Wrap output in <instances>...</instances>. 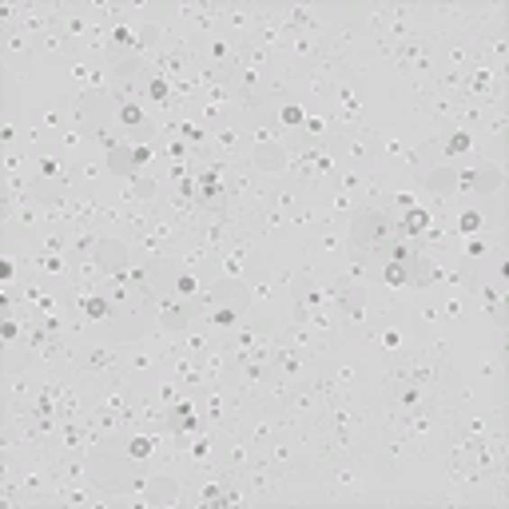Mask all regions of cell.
Masks as SVG:
<instances>
[{
  "label": "cell",
  "mask_w": 509,
  "mask_h": 509,
  "mask_svg": "<svg viewBox=\"0 0 509 509\" xmlns=\"http://www.w3.org/2000/svg\"><path fill=\"white\" fill-rule=\"evenodd\" d=\"M382 386H422L438 398H454L462 390V370L441 339H402V347L382 359Z\"/></svg>",
  "instance_id": "6da1fadb"
},
{
  "label": "cell",
  "mask_w": 509,
  "mask_h": 509,
  "mask_svg": "<svg viewBox=\"0 0 509 509\" xmlns=\"http://www.w3.org/2000/svg\"><path fill=\"white\" fill-rule=\"evenodd\" d=\"M398 239V215L382 207H354L347 219V251L367 255L374 263H382L390 251V243Z\"/></svg>",
  "instance_id": "7a4b0ae2"
},
{
  "label": "cell",
  "mask_w": 509,
  "mask_h": 509,
  "mask_svg": "<svg viewBox=\"0 0 509 509\" xmlns=\"http://www.w3.org/2000/svg\"><path fill=\"white\" fill-rule=\"evenodd\" d=\"M382 56H390L398 64V72L406 80H422V72H430L438 64V32H410L406 41H374Z\"/></svg>",
  "instance_id": "3957f363"
},
{
  "label": "cell",
  "mask_w": 509,
  "mask_h": 509,
  "mask_svg": "<svg viewBox=\"0 0 509 509\" xmlns=\"http://www.w3.org/2000/svg\"><path fill=\"white\" fill-rule=\"evenodd\" d=\"M331 148L339 156V163L350 159V163H362V168H374L382 159V136L374 128H367V123H339L331 136Z\"/></svg>",
  "instance_id": "277c9868"
},
{
  "label": "cell",
  "mask_w": 509,
  "mask_h": 509,
  "mask_svg": "<svg viewBox=\"0 0 509 509\" xmlns=\"http://www.w3.org/2000/svg\"><path fill=\"white\" fill-rule=\"evenodd\" d=\"M314 482H319L326 502H350V497H362L359 458H342V462H331V466H314Z\"/></svg>",
  "instance_id": "5b68a950"
},
{
  "label": "cell",
  "mask_w": 509,
  "mask_h": 509,
  "mask_svg": "<svg viewBox=\"0 0 509 509\" xmlns=\"http://www.w3.org/2000/svg\"><path fill=\"white\" fill-rule=\"evenodd\" d=\"M151 314H156V331H163V334H184L199 323L195 306L187 299H176V295H156V299H151Z\"/></svg>",
  "instance_id": "8992f818"
},
{
  "label": "cell",
  "mask_w": 509,
  "mask_h": 509,
  "mask_svg": "<svg viewBox=\"0 0 509 509\" xmlns=\"http://www.w3.org/2000/svg\"><path fill=\"white\" fill-rule=\"evenodd\" d=\"M36 390H41V374H36V367L32 370H5V418L28 414Z\"/></svg>",
  "instance_id": "52a82bcc"
},
{
  "label": "cell",
  "mask_w": 509,
  "mask_h": 509,
  "mask_svg": "<svg viewBox=\"0 0 509 509\" xmlns=\"http://www.w3.org/2000/svg\"><path fill=\"white\" fill-rule=\"evenodd\" d=\"M143 509H171L184 502V474H156L151 486L140 494Z\"/></svg>",
  "instance_id": "ba28073f"
},
{
  "label": "cell",
  "mask_w": 509,
  "mask_h": 509,
  "mask_svg": "<svg viewBox=\"0 0 509 509\" xmlns=\"http://www.w3.org/2000/svg\"><path fill=\"white\" fill-rule=\"evenodd\" d=\"M204 418H199V406H195V398L191 394H184L179 402H171L168 406V434L171 438H195V434H204Z\"/></svg>",
  "instance_id": "9c48e42d"
},
{
  "label": "cell",
  "mask_w": 509,
  "mask_h": 509,
  "mask_svg": "<svg viewBox=\"0 0 509 509\" xmlns=\"http://www.w3.org/2000/svg\"><path fill=\"white\" fill-rule=\"evenodd\" d=\"M247 295H251V306L255 303H275V299H286V286L278 283V271H271V267L255 263L251 271H247Z\"/></svg>",
  "instance_id": "30bf717a"
},
{
  "label": "cell",
  "mask_w": 509,
  "mask_h": 509,
  "mask_svg": "<svg viewBox=\"0 0 509 509\" xmlns=\"http://www.w3.org/2000/svg\"><path fill=\"white\" fill-rule=\"evenodd\" d=\"M243 159L259 176H286V143H255L243 151Z\"/></svg>",
  "instance_id": "8fae6325"
},
{
  "label": "cell",
  "mask_w": 509,
  "mask_h": 509,
  "mask_svg": "<svg viewBox=\"0 0 509 509\" xmlns=\"http://www.w3.org/2000/svg\"><path fill=\"white\" fill-rule=\"evenodd\" d=\"M271 374H278V378H291V382H299L306 378V370H311V359L306 354H299L295 347H286V342H278L275 339V347H271Z\"/></svg>",
  "instance_id": "7c38bea8"
},
{
  "label": "cell",
  "mask_w": 509,
  "mask_h": 509,
  "mask_svg": "<svg viewBox=\"0 0 509 509\" xmlns=\"http://www.w3.org/2000/svg\"><path fill=\"white\" fill-rule=\"evenodd\" d=\"M378 441H382V450H378V462H382V474H398L402 466L414 458V450H410V441L398 434V430H378Z\"/></svg>",
  "instance_id": "4fadbf2b"
},
{
  "label": "cell",
  "mask_w": 509,
  "mask_h": 509,
  "mask_svg": "<svg viewBox=\"0 0 509 509\" xmlns=\"http://www.w3.org/2000/svg\"><path fill=\"white\" fill-rule=\"evenodd\" d=\"M306 255H347V227L334 219V223L311 232L306 235Z\"/></svg>",
  "instance_id": "5bb4252c"
},
{
  "label": "cell",
  "mask_w": 509,
  "mask_h": 509,
  "mask_svg": "<svg viewBox=\"0 0 509 509\" xmlns=\"http://www.w3.org/2000/svg\"><path fill=\"white\" fill-rule=\"evenodd\" d=\"M255 24H259V5H223V36L247 41V36H255Z\"/></svg>",
  "instance_id": "9a60e30c"
},
{
  "label": "cell",
  "mask_w": 509,
  "mask_h": 509,
  "mask_svg": "<svg viewBox=\"0 0 509 509\" xmlns=\"http://www.w3.org/2000/svg\"><path fill=\"white\" fill-rule=\"evenodd\" d=\"M502 187H505V168H502V163H477V168H474V191H469V199L502 195Z\"/></svg>",
  "instance_id": "2e32d148"
},
{
  "label": "cell",
  "mask_w": 509,
  "mask_h": 509,
  "mask_svg": "<svg viewBox=\"0 0 509 509\" xmlns=\"http://www.w3.org/2000/svg\"><path fill=\"white\" fill-rule=\"evenodd\" d=\"M334 120L339 123H367L362 120V104H359V92L350 88V80L334 84Z\"/></svg>",
  "instance_id": "e0dca14e"
},
{
  "label": "cell",
  "mask_w": 509,
  "mask_h": 509,
  "mask_svg": "<svg viewBox=\"0 0 509 509\" xmlns=\"http://www.w3.org/2000/svg\"><path fill=\"white\" fill-rule=\"evenodd\" d=\"M95 259H100L104 267H108V275H120V271H128V263H132V247L128 243H120V239H104L100 235V243H95Z\"/></svg>",
  "instance_id": "ac0fdd59"
},
{
  "label": "cell",
  "mask_w": 509,
  "mask_h": 509,
  "mask_svg": "<svg viewBox=\"0 0 509 509\" xmlns=\"http://www.w3.org/2000/svg\"><path fill=\"white\" fill-rule=\"evenodd\" d=\"M306 195H311L306 187H299L295 179H283L278 187H271V207H275V211H283V215L291 219L295 211H299V207L306 204Z\"/></svg>",
  "instance_id": "d6986e66"
},
{
  "label": "cell",
  "mask_w": 509,
  "mask_h": 509,
  "mask_svg": "<svg viewBox=\"0 0 509 509\" xmlns=\"http://www.w3.org/2000/svg\"><path fill=\"white\" fill-rule=\"evenodd\" d=\"M159 195H163V179H156V176H136V179H128L123 204H159Z\"/></svg>",
  "instance_id": "ffe728a7"
},
{
  "label": "cell",
  "mask_w": 509,
  "mask_h": 509,
  "mask_svg": "<svg viewBox=\"0 0 509 509\" xmlns=\"http://www.w3.org/2000/svg\"><path fill=\"white\" fill-rule=\"evenodd\" d=\"M430 219H434V215H430L422 204L410 207V211H402V215H398V239H422V235H426V227H430Z\"/></svg>",
  "instance_id": "44dd1931"
},
{
  "label": "cell",
  "mask_w": 509,
  "mask_h": 509,
  "mask_svg": "<svg viewBox=\"0 0 509 509\" xmlns=\"http://www.w3.org/2000/svg\"><path fill=\"white\" fill-rule=\"evenodd\" d=\"M104 168H108V176H120V179H136V176H143V171L136 168V159H132V143H123V148L108 151V156H104Z\"/></svg>",
  "instance_id": "7402d4cb"
},
{
  "label": "cell",
  "mask_w": 509,
  "mask_h": 509,
  "mask_svg": "<svg viewBox=\"0 0 509 509\" xmlns=\"http://www.w3.org/2000/svg\"><path fill=\"white\" fill-rule=\"evenodd\" d=\"M72 168H76V179H80V191H88V184H95V179H100L104 176V171H108V168H104V163H95V159H72Z\"/></svg>",
  "instance_id": "603a6c76"
},
{
  "label": "cell",
  "mask_w": 509,
  "mask_h": 509,
  "mask_svg": "<svg viewBox=\"0 0 509 509\" xmlns=\"http://www.w3.org/2000/svg\"><path fill=\"white\" fill-rule=\"evenodd\" d=\"M303 120H306V112H303V104H295V100H286V104H278V123H283L286 132H299L303 128Z\"/></svg>",
  "instance_id": "cb8c5ba5"
},
{
  "label": "cell",
  "mask_w": 509,
  "mask_h": 509,
  "mask_svg": "<svg viewBox=\"0 0 509 509\" xmlns=\"http://www.w3.org/2000/svg\"><path fill=\"white\" fill-rule=\"evenodd\" d=\"M84 143H88V136H84L80 128H64V132H60V151H64L68 159H80V148H84Z\"/></svg>",
  "instance_id": "d4e9b609"
},
{
  "label": "cell",
  "mask_w": 509,
  "mask_h": 509,
  "mask_svg": "<svg viewBox=\"0 0 509 509\" xmlns=\"http://www.w3.org/2000/svg\"><path fill=\"white\" fill-rule=\"evenodd\" d=\"M370 171V168H367ZM367 171H334L331 176V184H334V191H359L362 187V179H367Z\"/></svg>",
  "instance_id": "484cf974"
},
{
  "label": "cell",
  "mask_w": 509,
  "mask_h": 509,
  "mask_svg": "<svg viewBox=\"0 0 509 509\" xmlns=\"http://www.w3.org/2000/svg\"><path fill=\"white\" fill-rule=\"evenodd\" d=\"M326 211H331V215L339 219V223H342V219H350V215H354L350 195H347V191H334V187H331V207H326Z\"/></svg>",
  "instance_id": "4316f807"
},
{
  "label": "cell",
  "mask_w": 509,
  "mask_h": 509,
  "mask_svg": "<svg viewBox=\"0 0 509 509\" xmlns=\"http://www.w3.org/2000/svg\"><path fill=\"white\" fill-rule=\"evenodd\" d=\"M418 204H422V199L414 195V191H394V195H390V211H394V215H402V211H410Z\"/></svg>",
  "instance_id": "83f0119b"
},
{
  "label": "cell",
  "mask_w": 509,
  "mask_h": 509,
  "mask_svg": "<svg viewBox=\"0 0 509 509\" xmlns=\"http://www.w3.org/2000/svg\"><path fill=\"white\" fill-rule=\"evenodd\" d=\"M466 303H469V299H466V295H450V299H446V303H441V306H438V311H441V314H450V319H462V311H466Z\"/></svg>",
  "instance_id": "f1b7e54d"
},
{
  "label": "cell",
  "mask_w": 509,
  "mask_h": 509,
  "mask_svg": "<svg viewBox=\"0 0 509 509\" xmlns=\"http://www.w3.org/2000/svg\"><path fill=\"white\" fill-rule=\"evenodd\" d=\"M21 171H24V151L8 148L5 151V176H21Z\"/></svg>",
  "instance_id": "f546056e"
},
{
  "label": "cell",
  "mask_w": 509,
  "mask_h": 509,
  "mask_svg": "<svg viewBox=\"0 0 509 509\" xmlns=\"http://www.w3.org/2000/svg\"><path fill=\"white\" fill-rule=\"evenodd\" d=\"M41 123H44V128H52L56 136H60V132H64V112H60V108H48L44 116H41Z\"/></svg>",
  "instance_id": "4dcf8cb0"
},
{
  "label": "cell",
  "mask_w": 509,
  "mask_h": 509,
  "mask_svg": "<svg viewBox=\"0 0 509 509\" xmlns=\"http://www.w3.org/2000/svg\"><path fill=\"white\" fill-rule=\"evenodd\" d=\"M418 319H422V326H434V323L441 319L438 303H422V306H418Z\"/></svg>",
  "instance_id": "1f68e13d"
},
{
  "label": "cell",
  "mask_w": 509,
  "mask_h": 509,
  "mask_svg": "<svg viewBox=\"0 0 509 509\" xmlns=\"http://www.w3.org/2000/svg\"><path fill=\"white\" fill-rule=\"evenodd\" d=\"M0 140H5V148H13V140H16V128H13V120H5V128H0Z\"/></svg>",
  "instance_id": "d6a6232c"
},
{
  "label": "cell",
  "mask_w": 509,
  "mask_h": 509,
  "mask_svg": "<svg viewBox=\"0 0 509 509\" xmlns=\"http://www.w3.org/2000/svg\"><path fill=\"white\" fill-rule=\"evenodd\" d=\"M382 151H386V156H402L406 148H402V140H382Z\"/></svg>",
  "instance_id": "836d02e7"
}]
</instances>
